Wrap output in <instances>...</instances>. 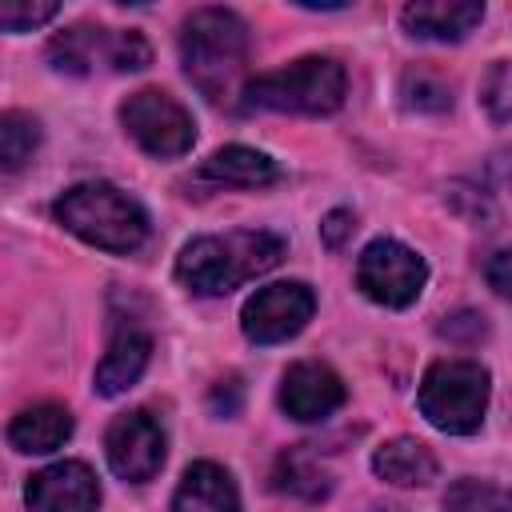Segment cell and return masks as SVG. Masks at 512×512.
I'll return each instance as SVG.
<instances>
[{"mask_svg":"<svg viewBox=\"0 0 512 512\" xmlns=\"http://www.w3.org/2000/svg\"><path fill=\"white\" fill-rule=\"evenodd\" d=\"M172 512H240V492H236L228 468H220L212 460L188 464L176 484Z\"/></svg>","mask_w":512,"mask_h":512,"instance_id":"obj_15","label":"cell"},{"mask_svg":"<svg viewBox=\"0 0 512 512\" xmlns=\"http://www.w3.org/2000/svg\"><path fill=\"white\" fill-rule=\"evenodd\" d=\"M48 60L56 72L92 76L96 68L108 72H140L152 60V48L140 32H112L96 24H72L48 40Z\"/></svg>","mask_w":512,"mask_h":512,"instance_id":"obj_6","label":"cell"},{"mask_svg":"<svg viewBox=\"0 0 512 512\" xmlns=\"http://www.w3.org/2000/svg\"><path fill=\"white\" fill-rule=\"evenodd\" d=\"M104 456H108V468L120 480H128V484L152 480L164 464V428H160V420L148 408L116 416L104 432Z\"/></svg>","mask_w":512,"mask_h":512,"instance_id":"obj_10","label":"cell"},{"mask_svg":"<svg viewBox=\"0 0 512 512\" xmlns=\"http://www.w3.org/2000/svg\"><path fill=\"white\" fill-rule=\"evenodd\" d=\"M60 8L56 4H20V0H8L0 4V24L8 32H32L36 24H48Z\"/></svg>","mask_w":512,"mask_h":512,"instance_id":"obj_24","label":"cell"},{"mask_svg":"<svg viewBox=\"0 0 512 512\" xmlns=\"http://www.w3.org/2000/svg\"><path fill=\"white\" fill-rule=\"evenodd\" d=\"M344 404V380L320 360H296L280 380V408L300 420H324Z\"/></svg>","mask_w":512,"mask_h":512,"instance_id":"obj_12","label":"cell"},{"mask_svg":"<svg viewBox=\"0 0 512 512\" xmlns=\"http://www.w3.org/2000/svg\"><path fill=\"white\" fill-rule=\"evenodd\" d=\"M348 76L332 56H300L276 72H260L240 88L248 112H288V116H332L344 104Z\"/></svg>","mask_w":512,"mask_h":512,"instance_id":"obj_4","label":"cell"},{"mask_svg":"<svg viewBox=\"0 0 512 512\" xmlns=\"http://www.w3.org/2000/svg\"><path fill=\"white\" fill-rule=\"evenodd\" d=\"M480 104L496 124L512 120V60H496L480 80Z\"/></svg>","mask_w":512,"mask_h":512,"instance_id":"obj_23","label":"cell"},{"mask_svg":"<svg viewBox=\"0 0 512 512\" xmlns=\"http://www.w3.org/2000/svg\"><path fill=\"white\" fill-rule=\"evenodd\" d=\"M352 228H356V224H352V212H348V208H336V212H328V216H324L320 236H324V244H328V248H340V244H344V236H348Z\"/></svg>","mask_w":512,"mask_h":512,"instance_id":"obj_26","label":"cell"},{"mask_svg":"<svg viewBox=\"0 0 512 512\" xmlns=\"http://www.w3.org/2000/svg\"><path fill=\"white\" fill-rule=\"evenodd\" d=\"M284 260V240L264 228L196 236L176 256V280L196 296H228L232 288L272 272Z\"/></svg>","mask_w":512,"mask_h":512,"instance_id":"obj_1","label":"cell"},{"mask_svg":"<svg viewBox=\"0 0 512 512\" xmlns=\"http://www.w3.org/2000/svg\"><path fill=\"white\" fill-rule=\"evenodd\" d=\"M120 124L124 132L156 160H176L184 156L192 144H196V124H192V112L160 92V88H140L132 92L124 104H120Z\"/></svg>","mask_w":512,"mask_h":512,"instance_id":"obj_7","label":"cell"},{"mask_svg":"<svg viewBox=\"0 0 512 512\" xmlns=\"http://www.w3.org/2000/svg\"><path fill=\"white\" fill-rule=\"evenodd\" d=\"M372 472L396 488H420L436 476V456L428 444L412 436H396L372 452Z\"/></svg>","mask_w":512,"mask_h":512,"instance_id":"obj_18","label":"cell"},{"mask_svg":"<svg viewBox=\"0 0 512 512\" xmlns=\"http://www.w3.org/2000/svg\"><path fill=\"white\" fill-rule=\"evenodd\" d=\"M424 280H428L424 256L392 236L372 240L356 260V288L384 308H408L424 292Z\"/></svg>","mask_w":512,"mask_h":512,"instance_id":"obj_8","label":"cell"},{"mask_svg":"<svg viewBox=\"0 0 512 512\" xmlns=\"http://www.w3.org/2000/svg\"><path fill=\"white\" fill-rule=\"evenodd\" d=\"M484 20L480 0H412L400 12V24L416 40H436V44H456L464 40L476 24Z\"/></svg>","mask_w":512,"mask_h":512,"instance_id":"obj_13","label":"cell"},{"mask_svg":"<svg viewBox=\"0 0 512 512\" xmlns=\"http://www.w3.org/2000/svg\"><path fill=\"white\" fill-rule=\"evenodd\" d=\"M272 480H276L280 492H292V496H304V500H320L328 492V472L316 460H308L304 452H284Z\"/></svg>","mask_w":512,"mask_h":512,"instance_id":"obj_20","label":"cell"},{"mask_svg":"<svg viewBox=\"0 0 512 512\" xmlns=\"http://www.w3.org/2000/svg\"><path fill=\"white\" fill-rule=\"evenodd\" d=\"M40 144V120L28 116V112H4L0 116V168L4 172H20L32 152Z\"/></svg>","mask_w":512,"mask_h":512,"instance_id":"obj_19","label":"cell"},{"mask_svg":"<svg viewBox=\"0 0 512 512\" xmlns=\"http://www.w3.org/2000/svg\"><path fill=\"white\" fill-rule=\"evenodd\" d=\"M400 96H404V108H412V112H444V108H452V88L444 80H436L432 72H424V68H408L404 72Z\"/></svg>","mask_w":512,"mask_h":512,"instance_id":"obj_22","label":"cell"},{"mask_svg":"<svg viewBox=\"0 0 512 512\" xmlns=\"http://www.w3.org/2000/svg\"><path fill=\"white\" fill-rule=\"evenodd\" d=\"M72 436V412L56 400H40V404H28L12 416L8 424V444L16 452H28V456H44V452H56L64 440Z\"/></svg>","mask_w":512,"mask_h":512,"instance_id":"obj_16","label":"cell"},{"mask_svg":"<svg viewBox=\"0 0 512 512\" xmlns=\"http://www.w3.org/2000/svg\"><path fill=\"white\" fill-rule=\"evenodd\" d=\"M316 312V296L300 280H280L268 288H256L244 300L240 328L252 344H284L292 340Z\"/></svg>","mask_w":512,"mask_h":512,"instance_id":"obj_9","label":"cell"},{"mask_svg":"<svg viewBox=\"0 0 512 512\" xmlns=\"http://www.w3.org/2000/svg\"><path fill=\"white\" fill-rule=\"evenodd\" d=\"M200 180L232 184V188H264V184L280 180V168H276L272 156H264V152H256V148L228 144V148H216V152L200 164Z\"/></svg>","mask_w":512,"mask_h":512,"instance_id":"obj_17","label":"cell"},{"mask_svg":"<svg viewBox=\"0 0 512 512\" xmlns=\"http://www.w3.org/2000/svg\"><path fill=\"white\" fill-rule=\"evenodd\" d=\"M52 212L72 236L104 252L128 256L148 240V212L124 188L108 180H84V184L64 188Z\"/></svg>","mask_w":512,"mask_h":512,"instance_id":"obj_2","label":"cell"},{"mask_svg":"<svg viewBox=\"0 0 512 512\" xmlns=\"http://www.w3.org/2000/svg\"><path fill=\"white\" fill-rule=\"evenodd\" d=\"M148 356H152V336H148L144 328H136V324L116 328L112 340H108L104 360L96 364L92 388H96L100 396H120V392H128V388L144 376Z\"/></svg>","mask_w":512,"mask_h":512,"instance_id":"obj_14","label":"cell"},{"mask_svg":"<svg viewBox=\"0 0 512 512\" xmlns=\"http://www.w3.org/2000/svg\"><path fill=\"white\" fill-rule=\"evenodd\" d=\"M492 376L480 360H436L428 364L416 404L424 420L448 436H468L484 424Z\"/></svg>","mask_w":512,"mask_h":512,"instance_id":"obj_5","label":"cell"},{"mask_svg":"<svg viewBox=\"0 0 512 512\" xmlns=\"http://www.w3.org/2000/svg\"><path fill=\"white\" fill-rule=\"evenodd\" d=\"M484 280L496 296L512 300V248H496L488 260H484Z\"/></svg>","mask_w":512,"mask_h":512,"instance_id":"obj_25","label":"cell"},{"mask_svg":"<svg viewBox=\"0 0 512 512\" xmlns=\"http://www.w3.org/2000/svg\"><path fill=\"white\" fill-rule=\"evenodd\" d=\"M24 504L28 512H96L100 504L96 472L80 460H56L28 476Z\"/></svg>","mask_w":512,"mask_h":512,"instance_id":"obj_11","label":"cell"},{"mask_svg":"<svg viewBox=\"0 0 512 512\" xmlns=\"http://www.w3.org/2000/svg\"><path fill=\"white\" fill-rule=\"evenodd\" d=\"M248 60V24L228 8H196L180 28V64L188 80L208 96H232Z\"/></svg>","mask_w":512,"mask_h":512,"instance_id":"obj_3","label":"cell"},{"mask_svg":"<svg viewBox=\"0 0 512 512\" xmlns=\"http://www.w3.org/2000/svg\"><path fill=\"white\" fill-rule=\"evenodd\" d=\"M444 508L448 512H512V488L468 476L444 492Z\"/></svg>","mask_w":512,"mask_h":512,"instance_id":"obj_21","label":"cell"},{"mask_svg":"<svg viewBox=\"0 0 512 512\" xmlns=\"http://www.w3.org/2000/svg\"><path fill=\"white\" fill-rule=\"evenodd\" d=\"M240 396H244L240 376H228V380H220V384L212 388V408H216L220 416H232V412L240 408Z\"/></svg>","mask_w":512,"mask_h":512,"instance_id":"obj_27","label":"cell"}]
</instances>
